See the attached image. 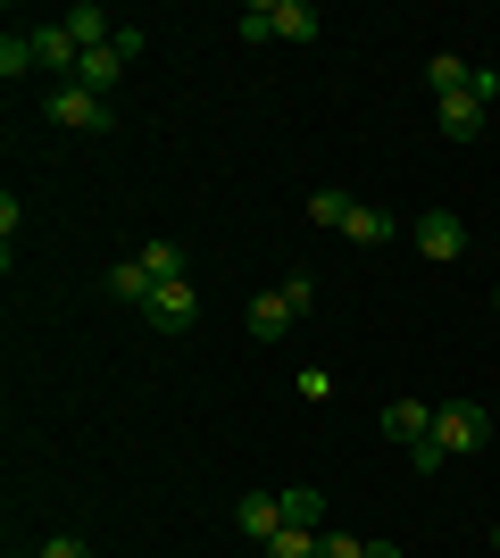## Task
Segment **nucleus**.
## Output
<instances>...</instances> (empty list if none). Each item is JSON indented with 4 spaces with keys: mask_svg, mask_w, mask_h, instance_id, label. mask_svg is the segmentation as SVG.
Returning a JSON list of instances; mask_svg holds the SVG:
<instances>
[{
    "mask_svg": "<svg viewBox=\"0 0 500 558\" xmlns=\"http://www.w3.org/2000/svg\"><path fill=\"white\" fill-rule=\"evenodd\" d=\"M234 34L242 43H276V34H284V43H317L326 17H317V0H251L234 17Z\"/></svg>",
    "mask_w": 500,
    "mask_h": 558,
    "instance_id": "1",
    "label": "nucleus"
},
{
    "mask_svg": "<svg viewBox=\"0 0 500 558\" xmlns=\"http://www.w3.org/2000/svg\"><path fill=\"white\" fill-rule=\"evenodd\" d=\"M392 233H401V217H392V209H376V201H358V209H351V226H342V242L376 251V242H392Z\"/></svg>",
    "mask_w": 500,
    "mask_h": 558,
    "instance_id": "12",
    "label": "nucleus"
},
{
    "mask_svg": "<svg viewBox=\"0 0 500 558\" xmlns=\"http://www.w3.org/2000/svg\"><path fill=\"white\" fill-rule=\"evenodd\" d=\"M259 558H326V534H309V525H284V534L267 542Z\"/></svg>",
    "mask_w": 500,
    "mask_h": 558,
    "instance_id": "18",
    "label": "nucleus"
},
{
    "mask_svg": "<svg viewBox=\"0 0 500 558\" xmlns=\"http://www.w3.org/2000/svg\"><path fill=\"white\" fill-rule=\"evenodd\" d=\"M143 317H150V333H192L200 326V292H192V283H159L143 301Z\"/></svg>",
    "mask_w": 500,
    "mask_h": 558,
    "instance_id": "6",
    "label": "nucleus"
},
{
    "mask_svg": "<svg viewBox=\"0 0 500 558\" xmlns=\"http://www.w3.org/2000/svg\"><path fill=\"white\" fill-rule=\"evenodd\" d=\"M408 459H417V475H442V466H451V450H442V442H434V434H426V442L408 450Z\"/></svg>",
    "mask_w": 500,
    "mask_h": 558,
    "instance_id": "21",
    "label": "nucleus"
},
{
    "mask_svg": "<svg viewBox=\"0 0 500 558\" xmlns=\"http://www.w3.org/2000/svg\"><path fill=\"white\" fill-rule=\"evenodd\" d=\"M434 442L459 459V450H484V442H492V425H484L476 400H442V409H434Z\"/></svg>",
    "mask_w": 500,
    "mask_h": 558,
    "instance_id": "4",
    "label": "nucleus"
},
{
    "mask_svg": "<svg viewBox=\"0 0 500 558\" xmlns=\"http://www.w3.org/2000/svg\"><path fill=\"white\" fill-rule=\"evenodd\" d=\"M42 117H50V125H68V134H109V125H118V109H109L100 93H84V84H50Z\"/></svg>",
    "mask_w": 500,
    "mask_h": 558,
    "instance_id": "3",
    "label": "nucleus"
},
{
    "mask_svg": "<svg viewBox=\"0 0 500 558\" xmlns=\"http://www.w3.org/2000/svg\"><path fill=\"white\" fill-rule=\"evenodd\" d=\"M0 75H9V84H25V75H42V68H34V34H17V25L0 34Z\"/></svg>",
    "mask_w": 500,
    "mask_h": 558,
    "instance_id": "14",
    "label": "nucleus"
},
{
    "mask_svg": "<svg viewBox=\"0 0 500 558\" xmlns=\"http://www.w3.org/2000/svg\"><path fill=\"white\" fill-rule=\"evenodd\" d=\"M467 75H476V68H467L459 50H434V59H426V84H434L442 100H451V93H467Z\"/></svg>",
    "mask_w": 500,
    "mask_h": 558,
    "instance_id": "15",
    "label": "nucleus"
},
{
    "mask_svg": "<svg viewBox=\"0 0 500 558\" xmlns=\"http://www.w3.org/2000/svg\"><path fill=\"white\" fill-rule=\"evenodd\" d=\"M9 558H17V550H9Z\"/></svg>",
    "mask_w": 500,
    "mask_h": 558,
    "instance_id": "27",
    "label": "nucleus"
},
{
    "mask_svg": "<svg viewBox=\"0 0 500 558\" xmlns=\"http://www.w3.org/2000/svg\"><path fill=\"white\" fill-rule=\"evenodd\" d=\"M376 434H383V442H392V450H417V442H426V434H434V409H426V400H383Z\"/></svg>",
    "mask_w": 500,
    "mask_h": 558,
    "instance_id": "8",
    "label": "nucleus"
},
{
    "mask_svg": "<svg viewBox=\"0 0 500 558\" xmlns=\"http://www.w3.org/2000/svg\"><path fill=\"white\" fill-rule=\"evenodd\" d=\"M150 292H159V283L143 276V258H118V267H109V301H125V308H143Z\"/></svg>",
    "mask_w": 500,
    "mask_h": 558,
    "instance_id": "13",
    "label": "nucleus"
},
{
    "mask_svg": "<svg viewBox=\"0 0 500 558\" xmlns=\"http://www.w3.org/2000/svg\"><path fill=\"white\" fill-rule=\"evenodd\" d=\"M292 392L309 400V409H326V400H333V367H301V375H292Z\"/></svg>",
    "mask_w": 500,
    "mask_h": 558,
    "instance_id": "20",
    "label": "nucleus"
},
{
    "mask_svg": "<svg viewBox=\"0 0 500 558\" xmlns=\"http://www.w3.org/2000/svg\"><path fill=\"white\" fill-rule=\"evenodd\" d=\"M234 534L267 550V542L284 534V500H276V492H242V500H234Z\"/></svg>",
    "mask_w": 500,
    "mask_h": 558,
    "instance_id": "9",
    "label": "nucleus"
},
{
    "mask_svg": "<svg viewBox=\"0 0 500 558\" xmlns=\"http://www.w3.org/2000/svg\"><path fill=\"white\" fill-rule=\"evenodd\" d=\"M125 68H134V59H125L118 43H109V50H84V68H75V84L109 100V93H118V84H125Z\"/></svg>",
    "mask_w": 500,
    "mask_h": 558,
    "instance_id": "10",
    "label": "nucleus"
},
{
    "mask_svg": "<svg viewBox=\"0 0 500 558\" xmlns=\"http://www.w3.org/2000/svg\"><path fill=\"white\" fill-rule=\"evenodd\" d=\"M351 209H358V201H351V192H333V184H317V192H309V217H317V226H333V233L351 226Z\"/></svg>",
    "mask_w": 500,
    "mask_h": 558,
    "instance_id": "19",
    "label": "nucleus"
},
{
    "mask_svg": "<svg viewBox=\"0 0 500 558\" xmlns=\"http://www.w3.org/2000/svg\"><path fill=\"white\" fill-rule=\"evenodd\" d=\"M326 558H367V542L358 534H326Z\"/></svg>",
    "mask_w": 500,
    "mask_h": 558,
    "instance_id": "23",
    "label": "nucleus"
},
{
    "mask_svg": "<svg viewBox=\"0 0 500 558\" xmlns=\"http://www.w3.org/2000/svg\"><path fill=\"white\" fill-rule=\"evenodd\" d=\"M367 558H408V550H401V542H367Z\"/></svg>",
    "mask_w": 500,
    "mask_h": 558,
    "instance_id": "24",
    "label": "nucleus"
},
{
    "mask_svg": "<svg viewBox=\"0 0 500 558\" xmlns=\"http://www.w3.org/2000/svg\"><path fill=\"white\" fill-rule=\"evenodd\" d=\"M276 500H284V525H326V492H309V484H292V492H276Z\"/></svg>",
    "mask_w": 500,
    "mask_h": 558,
    "instance_id": "16",
    "label": "nucleus"
},
{
    "mask_svg": "<svg viewBox=\"0 0 500 558\" xmlns=\"http://www.w3.org/2000/svg\"><path fill=\"white\" fill-rule=\"evenodd\" d=\"M59 25L75 34V50H109V43H118V17H109V9H93V0H84V9H68Z\"/></svg>",
    "mask_w": 500,
    "mask_h": 558,
    "instance_id": "11",
    "label": "nucleus"
},
{
    "mask_svg": "<svg viewBox=\"0 0 500 558\" xmlns=\"http://www.w3.org/2000/svg\"><path fill=\"white\" fill-rule=\"evenodd\" d=\"M408 233H417V258H434V267H459V258H467V226H459L451 209H426Z\"/></svg>",
    "mask_w": 500,
    "mask_h": 558,
    "instance_id": "5",
    "label": "nucleus"
},
{
    "mask_svg": "<svg viewBox=\"0 0 500 558\" xmlns=\"http://www.w3.org/2000/svg\"><path fill=\"white\" fill-rule=\"evenodd\" d=\"M484 117H492V100H484V93L434 100V125H442V142H484Z\"/></svg>",
    "mask_w": 500,
    "mask_h": 558,
    "instance_id": "7",
    "label": "nucleus"
},
{
    "mask_svg": "<svg viewBox=\"0 0 500 558\" xmlns=\"http://www.w3.org/2000/svg\"><path fill=\"white\" fill-rule=\"evenodd\" d=\"M492 308H500V283H492Z\"/></svg>",
    "mask_w": 500,
    "mask_h": 558,
    "instance_id": "26",
    "label": "nucleus"
},
{
    "mask_svg": "<svg viewBox=\"0 0 500 558\" xmlns=\"http://www.w3.org/2000/svg\"><path fill=\"white\" fill-rule=\"evenodd\" d=\"M34 558H93V550H84V542H75V534H50V542H42V550H34Z\"/></svg>",
    "mask_w": 500,
    "mask_h": 558,
    "instance_id": "22",
    "label": "nucleus"
},
{
    "mask_svg": "<svg viewBox=\"0 0 500 558\" xmlns=\"http://www.w3.org/2000/svg\"><path fill=\"white\" fill-rule=\"evenodd\" d=\"M309 317V276H284L276 292H259V301L242 308V326H251V342H284L292 326Z\"/></svg>",
    "mask_w": 500,
    "mask_h": 558,
    "instance_id": "2",
    "label": "nucleus"
},
{
    "mask_svg": "<svg viewBox=\"0 0 500 558\" xmlns=\"http://www.w3.org/2000/svg\"><path fill=\"white\" fill-rule=\"evenodd\" d=\"M492 550H500V525H492Z\"/></svg>",
    "mask_w": 500,
    "mask_h": 558,
    "instance_id": "25",
    "label": "nucleus"
},
{
    "mask_svg": "<svg viewBox=\"0 0 500 558\" xmlns=\"http://www.w3.org/2000/svg\"><path fill=\"white\" fill-rule=\"evenodd\" d=\"M134 258H143V276H150V283H184V251H175V242H143Z\"/></svg>",
    "mask_w": 500,
    "mask_h": 558,
    "instance_id": "17",
    "label": "nucleus"
}]
</instances>
